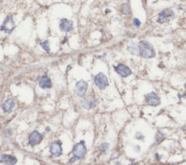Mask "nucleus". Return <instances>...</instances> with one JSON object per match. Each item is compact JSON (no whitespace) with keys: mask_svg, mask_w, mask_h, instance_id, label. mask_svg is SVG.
Wrapping results in <instances>:
<instances>
[{"mask_svg":"<svg viewBox=\"0 0 186 165\" xmlns=\"http://www.w3.org/2000/svg\"><path fill=\"white\" fill-rule=\"evenodd\" d=\"M122 12L125 15L131 14V7L129 3H125L122 5Z\"/></svg>","mask_w":186,"mask_h":165,"instance_id":"dca6fc26","label":"nucleus"},{"mask_svg":"<svg viewBox=\"0 0 186 165\" xmlns=\"http://www.w3.org/2000/svg\"><path fill=\"white\" fill-rule=\"evenodd\" d=\"M87 153V148L85 146L84 141H81L75 145L73 149V157L70 159L71 162H74L78 161L85 156Z\"/></svg>","mask_w":186,"mask_h":165,"instance_id":"f03ea898","label":"nucleus"},{"mask_svg":"<svg viewBox=\"0 0 186 165\" xmlns=\"http://www.w3.org/2000/svg\"><path fill=\"white\" fill-rule=\"evenodd\" d=\"M94 81L95 84L97 85V87H98L100 90H105V89L108 86V84H109L107 77L102 72L98 73V74L95 77Z\"/></svg>","mask_w":186,"mask_h":165,"instance_id":"7ed1b4c3","label":"nucleus"},{"mask_svg":"<svg viewBox=\"0 0 186 165\" xmlns=\"http://www.w3.org/2000/svg\"><path fill=\"white\" fill-rule=\"evenodd\" d=\"M50 152L52 156L55 157L61 156L62 152H63L61 143L59 141H54V142H52L50 146Z\"/></svg>","mask_w":186,"mask_h":165,"instance_id":"9d476101","label":"nucleus"},{"mask_svg":"<svg viewBox=\"0 0 186 165\" xmlns=\"http://www.w3.org/2000/svg\"><path fill=\"white\" fill-rule=\"evenodd\" d=\"M39 87L42 89L51 88L52 86V81L47 76L44 75L40 79L39 82Z\"/></svg>","mask_w":186,"mask_h":165,"instance_id":"2eb2a0df","label":"nucleus"},{"mask_svg":"<svg viewBox=\"0 0 186 165\" xmlns=\"http://www.w3.org/2000/svg\"><path fill=\"white\" fill-rule=\"evenodd\" d=\"M87 89H88V83L86 81L81 80L79 81L76 84L75 87V92L79 97H83L86 94Z\"/></svg>","mask_w":186,"mask_h":165,"instance_id":"0eeeda50","label":"nucleus"},{"mask_svg":"<svg viewBox=\"0 0 186 165\" xmlns=\"http://www.w3.org/2000/svg\"><path fill=\"white\" fill-rule=\"evenodd\" d=\"M164 135L162 133H161L160 131H158V133L156 134V143H159L162 142V141L164 139Z\"/></svg>","mask_w":186,"mask_h":165,"instance_id":"aec40b11","label":"nucleus"},{"mask_svg":"<svg viewBox=\"0 0 186 165\" xmlns=\"http://www.w3.org/2000/svg\"><path fill=\"white\" fill-rule=\"evenodd\" d=\"M40 46H42V47L45 50L46 52H50V44H49V40H45L43 42H41Z\"/></svg>","mask_w":186,"mask_h":165,"instance_id":"f3484780","label":"nucleus"},{"mask_svg":"<svg viewBox=\"0 0 186 165\" xmlns=\"http://www.w3.org/2000/svg\"><path fill=\"white\" fill-rule=\"evenodd\" d=\"M174 17V11L171 9H166L159 13L157 21L160 23H168Z\"/></svg>","mask_w":186,"mask_h":165,"instance_id":"20e7f679","label":"nucleus"},{"mask_svg":"<svg viewBox=\"0 0 186 165\" xmlns=\"http://www.w3.org/2000/svg\"><path fill=\"white\" fill-rule=\"evenodd\" d=\"M136 137H137V139H139V140H142V139L144 138V136H143V135L141 133H137V134H136Z\"/></svg>","mask_w":186,"mask_h":165,"instance_id":"4be33fe9","label":"nucleus"},{"mask_svg":"<svg viewBox=\"0 0 186 165\" xmlns=\"http://www.w3.org/2000/svg\"><path fill=\"white\" fill-rule=\"evenodd\" d=\"M140 55L144 58H152L156 55V52L151 44L147 41H141L139 44Z\"/></svg>","mask_w":186,"mask_h":165,"instance_id":"f257e3e1","label":"nucleus"},{"mask_svg":"<svg viewBox=\"0 0 186 165\" xmlns=\"http://www.w3.org/2000/svg\"><path fill=\"white\" fill-rule=\"evenodd\" d=\"M43 140V136L38 131L35 130L30 134L28 137V144L32 146L39 144Z\"/></svg>","mask_w":186,"mask_h":165,"instance_id":"1a4fd4ad","label":"nucleus"},{"mask_svg":"<svg viewBox=\"0 0 186 165\" xmlns=\"http://www.w3.org/2000/svg\"><path fill=\"white\" fill-rule=\"evenodd\" d=\"M15 28V23L13 21V17L11 15H7V17L5 19V21L2 23L1 26V30L4 32L9 34V33L13 32Z\"/></svg>","mask_w":186,"mask_h":165,"instance_id":"39448f33","label":"nucleus"},{"mask_svg":"<svg viewBox=\"0 0 186 165\" xmlns=\"http://www.w3.org/2000/svg\"><path fill=\"white\" fill-rule=\"evenodd\" d=\"M15 100L12 98H8L6 99L5 101L3 102V103L2 104V108L5 113H9L13 109V108L15 107Z\"/></svg>","mask_w":186,"mask_h":165,"instance_id":"ddd939ff","label":"nucleus"},{"mask_svg":"<svg viewBox=\"0 0 186 165\" xmlns=\"http://www.w3.org/2000/svg\"><path fill=\"white\" fill-rule=\"evenodd\" d=\"M1 162L5 165H15L17 162L16 157L12 155L3 154L1 155Z\"/></svg>","mask_w":186,"mask_h":165,"instance_id":"f8f14e48","label":"nucleus"},{"mask_svg":"<svg viewBox=\"0 0 186 165\" xmlns=\"http://www.w3.org/2000/svg\"><path fill=\"white\" fill-rule=\"evenodd\" d=\"M145 101L147 104L151 106H157L161 104V100L159 97L154 92H151L145 96Z\"/></svg>","mask_w":186,"mask_h":165,"instance_id":"6e6552de","label":"nucleus"},{"mask_svg":"<svg viewBox=\"0 0 186 165\" xmlns=\"http://www.w3.org/2000/svg\"><path fill=\"white\" fill-rule=\"evenodd\" d=\"M97 103H98V100H97L95 97L92 96V95H89V96L83 98L82 100H81V106L85 109L89 110L95 107Z\"/></svg>","mask_w":186,"mask_h":165,"instance_id":"423d86ee","label":"nucleus"},{"mask_svg":"<svg viewBox=\"0 0 186 165\" xmlns=\"http://www.w3.org/2000/svg\"><path fill=\"white\" fill-rule=\"evenodd\" d=\"M108 147H109V145L107 143H103L102 144H100L99 145V149L100 151H101L102 153H106L107 150L108 149Z\"/></svg>","mask_w":186,"mask_h":165,"instance_id":"6ab92c4d","label":"nucleus"},{"mask_svg":"<svg viewBox=\"0 0 186 165\" xmlns=\"http://www.w3.org/2000/svg\"><path fill=\"white\" fill-rule=\"evenodd\" d=\"M73 28V22L71 21L68 20L66 18L62 19L60 22V29L62 32H69Z\"/></svg>","mask_w":186,"mask_h":165,"instance_id":"4468645a","label":"nucleus"},{"mask_svg":"<svg viewBox=\"0 0 186 165\" xmlns=\"http://www.w3.org/2000/svg\"><path fill=\"white\" fill-rule=\"evenodd\" d=\"M133 24L135 25V26L136 27H139V26H140V25H141V23H140V21L137 18H135L133 20Z\"/></svg>","mask_w":186,"mask_h":165,"instance_id":"412c9836","label":"nucleus"},{"mask_svg":"<svg viewBox=\"0 0 186 165\" xmlns=\"http://www.w3.org/2000/svg\"><path fill=\"white\" fill-rule=\"evenodd\" d=\"M128 50H129V51L131 52L132 54H133V55H137V54H140L139 52V47H137L134 44V45H131L129 46V47H128Z\"/></svg>","mask_w":186,"mask_h":165,"instance_id":"a211bd4d","label":"nucleus"},{"mask_svg":"<svg viewBox=\"0 0 186 165\" xmlns=\"http://www.w3.org/2000/svg\"><path fill=\"white\" fill-rule=\"evenodd\" d=\"M115 70L116 72L118 73V74L121 76V77H124V78L129 77L132 73L131 69L127 66H125V64H119L117 66L115 67Z\"/></svg>","mask_w":186,"mask_h":165,"instance_id":"9b49d317","label":"nucleus"}]
</instances>
